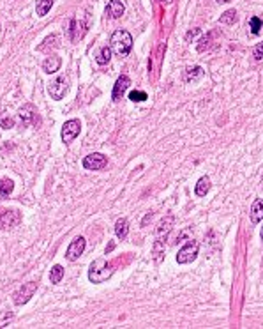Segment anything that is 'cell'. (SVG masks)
I'll use <instances>...</instances> for the list:
<instances>
[{"label":"cell","instance_id":"1","mask_svg":"<svg viewBox=\"0 0 263 329\" xmlns=\"http://www.w3.org/2000/svg\"><path fill=\"white\" fill-rule=\"evenodd\" d=\"M115 273V266L111 262L104 259H97L90 264V269H89V280L92 283H103L106 281L108 278H111V274Z\"/></svg>","mask_w":263,"mask_h":329},{"label":"cell","instance_id":"2","mask_svg":"<svg viewBox=\"0 0 263 329\" xmlns=\"http://www.w3.org/2000/svg\"><path fill=\"white\" fill-rule=\"evenodd\" d=\"M110 45H111V50L115 52V55L118 57H125L133 48V37L127 30H115L111 34V39H110Z\"/></svg>","mask_w":263,"mask_h":329},{"label":"cell","instance_id":"3","mask_svg":"<svg viewBox=\"0 0 263 329\" xmlns=\"http://www.w3.org/2000/svg\"><path fill=\"white\" fill-rule=\"evenodd\" d=\"M35 291H37V283H35V281L23 283L16 292H14V305L21 306V305H25V303H28L32 296L35 294Z\"/></svg>","mask_w":263,"mask_h":329},{"label":"cell","instance_id":"4","mask_svg":"<svg viewBox=\"0 0 263 329\" xmlns=\"http://www.w3.org/2000/svg\"><path fill=\"white\" fill-rule=\"evenodd\" d=\"M198 250H200V244L196 241H189L184 248L179 250V255H177V262L179 264H189L193 262L198 257Z\"/></svg>","mask_w":263,"mask_h":329},{"label":"cell","instance_id":"5","mask_svg":"<svg viewBox=\"0 0 263 329\" xmlns=\"http://www.w3.org/2000/svg\"><path fill=\"white\" fill-rule=\"evenodd\" d=\"M48 92H50V96H52L53 99H57V101H59V99H62L64 96H66V92H67L66 76H57L55 80L48 85Z\"/></svg>","mask_w":263,"mask_h":329},{"label":"cell","instance_id":"6","mask_svg":"<svg viewBox=\"0 0 263 329\" xmlns=\"http://www.w3.org/2000/svg\"><path fill=\"white\" fill-rule=\"evenodd\" d=\"M80 130H81L80 120H76V119L67 120V122L62 126V142H66V144H71V142H73L74 138L80 135Z\"/></svg>","mask_w":263,"mask_h":329},{"label":"cell","instance_id":"7","mask_svg":"<svg viewBox=\"0 0 263 329\" xmlns=\"http://www.w3.org/2000/svg\"><path fill=\"white\" fill-rule=\"evenodd\" d=\"M106 164H108L106 156L101 154V152H94V154H89L83 158V167L87 170H103Z\"/></svg>","mask_w":263,"mask_h":329},{"label":"cell","instance_id":"8","mask_svg":"<svg viewBox=\"0 0 263 329\" xmlns=\"http://www.w3.org/2000/svg\"><path fill=\"white\" fill-rule=\"evenodd\" d=\"M85 252V239L83 237H74L71 241V244L67 246V252H66V259L74 262V260L80 259V255Z\"/></svg>","mask_w":263,"mask_h":329},{"label":"cell","instance_id":"9","mask_svg":"<svg viewBox=\"0 0 263 329\" xmlns=\"http://www.w3.org/2000/svg\"><path fill=\"white\" fill-rule=\"evenodd\" d=\"M20 213L18 211H2L0 214V228L2 230H9V228L16 227L20 223Z\"/></svg>","mask_w":263,"mask_h":329},{"label":"cell","instance_id":"10","mask_svg":"<svg viewBox=\"0 0 263 329\" xmlns=\"http://www.w3.org/2000/svg\"><path fill=\"white\" fill-rule=\"evenodd\" d=\"M129 85H131V80H129L125 74H122V76H118V80L115 81L113 85V92H111V99L113 101H118V99L124 98V94L127 92Z\"/></svg>","mask_w":263,"mask_h":329},{"label":"cell","instance_id":"11","mask_svg":"<svg viewBox=\"0 0 263 329\" xmlns=\"http://www.w3.org/2000/svg\"><path fill=\"white\" fill-rule=\"evenodd\" d=\"M71 39L73 41H78V39H81L85 35V32H87V23H83L81 20H78V18H74L73 21H71Z\"/></svg>","mask_w":263,"mask_h":329},{"label":"cell","instance_id":"12","mask_svg":"<svg viewBox=\"0 0 263 329\" xmlns=\"http://www.w3.org/2000/svg\"><path fill=\"white\" fill-rule=\"evenodd\" d=\"M125 7L124 4L120 2V0H110L106 6V14L110 18H113V20H117V18H120L122 14H124Z\"/></svg>","mask_w":263,"mask_h":329},{"label":"cell","instance_id":"13","mask_svg":"<svg viewBox=\"0 0 263 329\" xmlns=\"http://www.w3.org/2000/svg\"><path fill=\"white\" fill-rule=\"evenodd\" d=\"M60 64H62L60 57L52 55V57H48V59H46L45 62H42V71H45V73H48V74L57 73V71L60 69Z\"/></svg>","mask_w":263,"mask_h":329},{"label":"cell","instance_id":"14","mask_svg":"<svg viewBox=\"0 0 263 329\" xmlns=\"http://www.w3.org/2000/svg\"><path fill=\"white\" fill-rule=\"evenodd\" d=\"M35 115H37V113H35V108L32 105H27L20 110V119H21V122H23V126H28V124L34 122Z\"/></svg>","mask_w":263,"mask_h":329},{"label":"cell","instance_id":"15","mask_svg":"<svg viewBox=\"0 0 263 329\" xmlns=\"http://www.w3.org/2000/svg\"><path fill=\"white\" fill-rule=\"evenodd\" d=\"M251 221H253L254 225L260 223L263 220V200L261 198H256L253 202V207H251Z\"/></svg>","mask_w":263,"mask_h":329},{"label":"cell","instance_id":"16","mask_svg":"<svg viewBox=\"0 0 263 329\" xmlns=\"http://www.w3.org/2000/svg\"><path fill=\"white\" fill-rule=\"evenodd\" d=\"M205 74V71L201 69L200 66H194V67H187L186 69V74H184V80L187 81V84H193V81H198L201 76Z\"/></svg>","mask_w":263,"mask_h":329},{"label":"cell","instance_id":"17","mask_svg":"<svg viewBox=\"0 0 263 329\" xmlns=\"http://www.w3.org/2000/svg\"><path fill=\"white\" fill-rule=\"evenodd\" d=\"M115 234H117L118 239H125L129 234V223L125 218H120V220L115 223Z\"/></svg>","mask_w":263,"mask_h":329},{"label":"cell","instance_id":"18","mask_svg":"<svg viewBox=\"0 0 263 329\" xmlns=\"http://www.w3.org/2000/svg\"><path fill=\"white\" fill-rule=\"evenodd\" d=\"M53 6V0H37V4H35V13H37V16H46V14L50 13V9H52Z\"/></svg>","mask_w":263,"mask_h":329},{"label":"cell","instance_id":"19","mask_svg":"<svg viewBox=\"0 0 263 329\" xmlns=\"http://www.w3.org/2000/svg\"><path fill=\"white\" fill-rule=\"evenodd\" d=\"M208 189H210V179L201 177L200 181H198L196 188H194V193H196L198 196H205L208 193Z\"/></svg>","mask_w":263,"mask_h":329},{"label":"cell","instance_id":"20","mask_svg":"<svg viewBox=\"0 0 263 329\" xmlns=\"http://www.w3.org/2000/svg\"><path fill=\"white\" fill-rule=\"evenodd\" d=\"M13 189H14V182L11 181V179H2L0 181V196H4V198H7V196L13 193Z\"/></svg>","mask_w":263,"mask_h":329},{"label":"cell","instance_id":"21","mask_svg":"<svg viewBox=\"0 0 263 329\" xmlns=\"http://www.w3.org/2000/svg\"><path fill=\"white\" fill-rule=\"evenodd\" d=\"M64 278V267L62 266H53L52 271H50V281L52 283H60V280Z\"/></svg>","mask_w":263,"mask_h":329},{"label":"cell","instance_id":"22","mask_svg":"<svg viewBox=\"0 0 263 329\" xmlns=\"http://www.w3.org/2000/svg\"><path fill=\"white\" fill-rule=\"evenodd\" d=\"M111 59V50L108 48V46H104L103 50L99 52V55L96 57V62L99 64V66H104V64H108Z\"/></svg>","mask_w":263,"mask_h":329},{"label":"cell","instance_id":"23","mask_svg":"<svg viewBox=\"0 0 263 329\" xmlns=\"http://www.w3.org/2000/svg\"><path fill=\"white\" fill-rule=\"evenodd\" d=\"M237 20H239V16H237V11H233V9L226 11V13L219 18V21H221V23H226V25H233Z\"/></svg>","mask_w":263,"mask_h":329},{"label":"cell","instance_id":"24","mask_svg":"<svg viewBox=\"0 0 263 329\" xmlns=\"http://www.w3.org/2000/svg\"><path fill=\"white\" fill-rule=\"evenodd\" d=\"M249 28H251V34H254V35L260 34V30L263 28V21L258 16H253L249 20Z\"/></svg>","mask_w":263,"mask_h":329},{"label":"cell","instance_id":"25","mask_svg":"<svg viewBox=\"0 0 263 329\" xmlns=\"http://www.w3.org/2000/svg\"><path fill=\"white\" fill-rule=\"evenodd\" d=\"M149 98V96H147V92H143V91H133L131 94H129V99H131V101H145V99Z\"/></svg>","mask_w":263,"mask_h":329},{"label":"cell","instance_id":"26","mask_svg":"<svg viewBox=\"0 0 263 329\" xmlns=\"http://www.w3.org/2000/svg\"><path fill=\"white\" fill-rule=\"evenodd\" d=\"M210 41H212V34H208V35H205V37H201L200 45H198V52H205V50L208 48V45H210Z\"/></svg>","mask_w":263,"mask_h":329},{"label":"cell","instance_id":"27","mask_svg":"<svg viewBox=\"0 0 263 329\" xmlns=\"http://www.w3.org/2000/svg\"><path fill=\"white\" fill-rule=\"evenodd\" d=\"M253 57H254L256 60H261V59H263V43L256 45V48L253 50Z\"/></svg>","mask_w":263,"mask_h":329},{"label":"cell","instance_id":"28","mask_svg":"<svg viewBox=\"0 0 263 329\" xmlns=\"http://www.w3.org/2000/svg\"><path fill=\"white\" fill-rule=\"evenodd\" d=\"M200 32H201L200 28H193V30H189V32L186 34V41H191V39H194L198 34H200Z\"/></svg>","mask_w":263,"mask_h":329},{"label":"cell","instance_id":"29","mask_svg":"<svg viewBox=\"0 0 263 329\" xmlns=\"http://www.w3.org/2000/svg\"><path fill=\"white\" fill-rule=\"evenodd\" d=\"M11 126H13V120H11V119H4V120H2V128H6V130H9Z\"/></svg>","mask_w":263,"mask_h":329},{"label":"cell","instance_id":"30","mask_svg":"<svg viewBox=\"0 0 263 329\" xmlns=\"http://www.w3.org/2000/svg\"><path fill=\"white\" fill-rule=\"evenodd\" d=\"M219 4H228V2H232V0H217Z\"/></svg>","mask_w":263,"mask_h":329},{"label":"cell","instance_id":"31","mask_svg":"<svg viewBox=\"0 0 263 329\" xmlns=\"http://www.w3.org/2000/svg\"><path fill=\"white\" fill-rule=\"evenodd\" d=\"M260 235H261V241H263V227H261V234Z\"/></svg>","mask_w":263,"mask_h":329},{"label":"cell","instance_id":"32","mask_svg":"<svg viewBox=\"0 0 263 329\" xmlns=\"http://www.w3.org/2000/svg\"><path fill=\"white\" fill-rule=\"evenodd\" d=\"M261 186H263V177H261Z\"/></svg>","mask_w":263,"mask_h":329},{"label":"cell","instance_id":"33","mask_svg":"<svg viewBox=\"0 0 263 329\" xmlns=\"http://www.w3.org/2000/svg\"><path fill=\"white\" fill-rule=\"evenodd\" d=\"M161 2H164V0H161Z\"/></svg>","mask_w":263,"mask_h":329}]
</instances>
